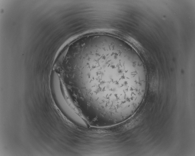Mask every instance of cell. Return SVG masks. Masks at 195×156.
Segmentation results:
<instances>
[{"label":"cell","instance_id":"6da1fadb","mask_svg":"<svg viewBox=\"0 0 195 156\" xmlns=\"http://www.w3.org/2000/svg\"><path fill=\"white\" fill-rule=\"evenodd\" d=\"M73 93L85 109L116 119L129 117L145 96L147 77L138 54L119 38H96L77 53L71 66Z\"/></svg>","mask_w":195,"mask_h":156}]
</instances>
